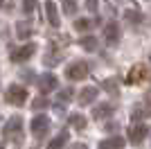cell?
Instances as JSON below:
<instances>
[{
    "label": "cell",
    "instance_id": "16",
    "mask_svg": "<svg viewBox=\"0 0 151 149\" xmlns=\"http://www.w3.org/2000/svg\"><path fill=\"white\" fill-rule=\"evenodd\" d=\"M70 127H72V129H77V131H83L86 129V127H88V120L83 118L81 113H75V115H70Z\"/></svg>",
    "mask_w": 151,
    "mask_h": 149
},
{
    "label": "cell",
    "instance_id": "26",
    "mask_svg": "<svg viewBox=\"0 0 151 149\" xmlns=\"http://www.w3.org/2000/svg\"><path fill=\"white\" fill-rule=\"evenodd\" d=\"M88 9H90V12L97 9V0H88Z\"/></svg>",
    "mask_w": 151,
    "mask_h": 149
},
{
    "label": "cell",
    "instance_id": "18",
    "mask_svg": "<svg viewBox=\"0 0 151 149\" xmlns=\"http://www.w3.org/2000/svg\"><path fill=\"white\" fill-rule=\"evenodd\" d=\"M61 7H63V14L65 16H75L77 14V0H61Z\"/></svg>",
    "mask_w": 151,
    "mask_h": 149
},
{
    "label": "cell",
    "instance_id": "11",
    "mask_svg": "<svg viewBox=\"0 0 151 149\" xmlns=\"http://www.w3.org/2000/svg\"><path fill=\"white\" fill-rule=\"evenodd\" d=\"M113 108H115V106L108 104V102L97 104V106H95V111H93V118H95V120H106V118H111V115H113Z\"/></svg>",
    "mask_w": 151,
    "mask_h": 149
},
{
    "label": "cell",
    "instance_id": "5",
    "mask_svg": "<svg viewBox=\"0 0 151 149\" xmlns=\"http://www.w3.org/2000/svg\"><path fill=\"white\" fill-rule=\"evenodd\" d=\"M34 52H36V43H25V45H20V48H14L9 52V59L14 63H20V61H27Z\"/></svg>",
    "mask_w": 151,
    "mask_h": 149
},
{
    "label": "cell",
    "instance_id": "20",
    "mask_svg": "<svg viewBox=\"0 0 151 149\" xmlns=\"http://www.w3.org/2000/svg\"><path fill=\"white\" fill-rule=\"evenodd\" d=\"M90 25L93 23H90L88 18H77L75 20V30L77 32H86V30H90Z\"/></svg>",
    "mask_w": 151,
    "mask_h": 149
},
{
    "label": "cell",
    "instance_id": "14",
    "mask_svg": "<svg viewBox=\"0 0 151 149\" xmlns=\"http://www.w3.org/2000/svg\"><path fill=\"white\" fill-rule=\"evenodd\" d=\"M68 140H70V133L68 131H61L57 138H52L50 142H47V149H63L68 145Z\"/></svg>",
    "mask_w": 151,
    "mask_h": 149
},
{
    "label": "cell",
    "instance_id": "6",
    "mask_svg": "<svg viewBox=\"0 0 151 149\" xmlns=\"http://www.w3.org/2000/svg\"><path fill=\"white\" fill-rule=\"evenodd\" d=\"M47 129H50V118L47 115H36L29 124V131L34 138H43L47 133Z\"/></svg>",
    "mask_w": 151,
    "mask_h": 149
},
{
    "label": "cell",
    "instance_id": "21",
    "mask_svg": "<svg viewBox=\"0 0 151 149\" xmlns=\"http://www.w3.org/2000/svg\"><path fill=\"white\" fill-rule=\"evenodd\" d=\"M72 88H61V93H59V102H70L72 99Z\"/></svg>",
    "mask_w": 151,
    "mask_h": 149
},
{
    "label": "cell",
    "instance_id": "28",
    "mask_svg": "<svg viewBox=\"0 0 151 149\" xmlns=\"http://www.w3.org/2000/svg\"><path fill=\"white\" fill-rule=\"evenodd\" d=\"M70 149H86V145H79V142H77V145H72Z\"/></svg>",
    "mask_w": 151,
    "mask_h": 149
},
{
    "label": "cell",
    "instance_id": "4",
    "mask_svg": "<svg viewBox=\"0 0 151 149\" xmlns=\"http://www.w3.org/2000/svg\"><path fill=\"white\" fill-rule=\"evenodd\" d=\"M25 99H27V88L16 86V84L7 88V93H5V102H7V104L23 106V104H25Z\"/></svg>",
    "mask_w": 151,
    "mask_h": 149
},
{
    "label": "cell",
    "instance_id": "25",
    "mask_svg": "<svg viewBox=\"0 0 151 149\" xmlns=\"http://www.w3.org/2000/svg\"><path fill=\"white\" fill-rule=\"evenodd\" d=\"M34 2H36V0H25V12H32V9H34Z\"/></svg>",
    "mask_w": 151,
    "mask_h": 149
},
{
    "label": "cell",
    "instance_id": "15",
    "mask_svg": "<svg viewBox=\"0 0 151 149\" xmlns=\"http://www.w3.org/2000/svg\"><path fill=\"white\" fill-rule=\"evenodd\" d=\"M79 45H81L86 52H95V50L99 48V41L95 36H90V34H86V36H81V41H79Z\"/></svg>",
    "mask_w": 151,
    "mask_h": 149
},
{
    "label": "cell",
    "instance_id": "8",
    "mask_svg": "<svg viewBox=\"0 0 151 149\" xmlns=\"http://www.w3.org/2000/svg\"><path fill=\"white\" fill-rule=\"evenodd\" d=\"M104 41H106L108 45H115L120 41V25L115 23V20L104 25Z\"/></svg>",
    "mask_w": 151,
    "mask_h": 149
},
{
    "label": "cell",
    "instance_id": "10",
    "mask_svg": "<svg viewBox=\"0 0 151 149\" xmlns=\"http://www.w3.org/2000/svg\"><path fill=\"white\" fill-rule=\"evenodd\" d=\"M57 88V77L54 74H50V72H45L41 79H38V90L41 93H52Z\"/></svg>",
    "mask_w": 151,
    "mask_h": 149
},
{
    "label": "cell",
    "instance_id": "19",
    "mask_svg": "<svg viewBox=\"0 0 151 149\" xmlns=\"http://www.w3.org/2000/svg\"><path fill=\"white\" fill-rule=\"evenodd\" d=\"M101 88L108 90L111 95H117V79H104L101 81Z\"/></svg>",
    "mask_w": 151,
    "mask_h": 149
},
{
    "label": "cell",
    "instance_id": "12",
    "mask_svg": "<svg viewBox=\"0 0 151 149\" xmlns=\"http://www.w3.org/2000/svg\"><path fill=\"white\" fill-rule=\"evenodd\" d=\"M45 16H47V20H50L52 27H59V25H61V18H59V12H57V5H54L52 0H47V2H45Z\"/></svg>",
    "mask_w": 151,
    "mask_h": 149
},
{
    "label": "cell",
    "instance_id": "17",
    "mask_svg": "<svg viewBox=\"0 0 151 149\" xmlns=\"http://www.w3.org/2000/svg\"><path fill=\"white\" fill-rule=\"evenodd\" d=\"M16 32H18L20 38H29L32 36V25L25 23V20H20V23H16Z\"/></svg>",
    "mask_w": 151,
    "mask_h": 149
},
{
    "label": "cell",
    "instance_id": "23",
    "mask_svg": "<svg viewBox=\"0 0 151 149\" xmlns=\"http://www.w3.org/2000/svg\"><path fill=\"white\" fill-rule=\"evenodd\" d=\"M126 20H129V23H140V20H142V16H140V12H126Z\"/></svg>",
    "mask_w": 151,
    "mask_h": 149
},
{
    "label": "cell",
    "instance_id": "1",
    "mask_svg": "<svg viewBox=\"0 0 151 149\" xmlns=\"http://www.w3.org/2000/svg\"><path fill=\"white\" fill-rule=\"evenodd\" d=\"M147 81H151V68L147 63L133 66L126 74V84H147Z\"/></svg>",
    "mask_w": 151,
    "mask_h": 149
},
{
    "label": "cell",
    "instance_id": "13",
    "mask_svg": "<svg viewBox=\"0 0 151 149\" xmlns=\"http://www.w3.org/2000/svg\"><path fill=\"white\" fill-rule=\"evenodd\" d=\"M124 145H126V140H124L122 136H113V138H106V140H101L97 149H122Z\"/></svg>",
    "mask_w": 151,
    "mask_h": 149
},
{
    "label": "cell",
    "instance_id": "7",
    "mask_svg": "<svg viewBox=\"0 0 151 149\" xmlns=\"http://www.w3.org/2000/svg\"><path fill=\"white\" fill-rule=\"evenodd\" d=\"M147 136H149V127L147 124H133L129 129V142L131 145H140Z\"/></svg>",
    "mask_w": 151,
    "mask_h": 149
},
{
    "label": "cell",
    "instance_id": "3",
    "mask_svg": "<svg viewBox=\"0 0 151 149\" xmlns=\"http://www.w3.org/2000/svg\"><path fill=\"white\" fill-rule=\"evenodd\" d=\"M90 72V66L86 61H75L70 63L68 68H65V77H68L70 81H79V79H86Z\"/></svg>",
    "mask_w": 151,
    "mask_h": 149
},
{
    "label": "cell",
    "instance_id": "2",
    "mask_svg": "<svg viewBox=\"0 0 151 149\" xmlns=\"http://www.w3.org/2000/svg\"><path fill=\"white\" fill-rule=\"evenodd\" d=\"M2 133H5V138H12V140L20 142V138H23V118L20 115L9 118L7 124H5V129H2Z\"/></svg>",
    "mask_w": 151,
    "mask_h": 149
},
{
    "label": "cell",
    "instance_id": "24",
    "mask_svg": "<svg viewBox=\"0 0 151 149\" xmlns=\"http://www.w3.org/2000/svg\"><path fill=\"white\" fill-rule=\"evenodd\" d=\"M20 77H23L25 81H34V72H32V70H23V72H20Z\"/></svg>",
    "mask_w": 151,
    "mask_h": 149
},
{
    "label": "cell",
    "instance_id": "29",
    "mask_svg": "<svg viewBox=\"0 0 151 149\" xmlns=\"http://www.w3.org/2000/svg\"><path fill=\"white\" fill-rule=\"evenodd\" d=\"M2 5H5V0H0V7H2Z\"/></svg>",
    "mask_w": 151,
    "mask_h": 149
},
{
    "label": "cell",
    "instance_id": "22",
    "mask_svg": "<svg viewBox=\"0 0 151 149\" xmlns=\"http://www.w3.org/2000/svg\"><path fill=\"white\" fill-rule=\"evenodd\" d=\"M45 106H47V99L45 97H36L34 102H32V108H34V111H41V108H45Z\"/></svg>",
    "mask_w": 151,
    "mask_h": 149
},
{
    "label": "cell",
    "instance_id": "27",
    "mask_svg": "<svg viewBox=\"0 0 151 149\" xmlns=\"http://www.w3.org/2000/svg\"><path fill=\"white\" fill-rule=\"evenodd\" d=\"M115 129H117V124H115V122H111V124H106V131H115Z\"/></svg>",
    "mask_w": 151,
    "mask_h": 149
},
{
    "label": "cell",
    "instance_id": "9",
    "mask_svg": "<svg viewBox=\"0 0 151 149\" xmlns=\"http://www.w3.org/2000/svg\"><path fill=\"white\" fill-rule=\"evenodd\" d=\"M97 95H99V90L95 86H86L83 90H79V97H77V102L81 106H88V104H93L95 99H97Z\"/></svg>",
    "mask_w": 151,
    "mask_h": 149
}]
</instances>
